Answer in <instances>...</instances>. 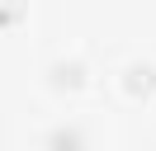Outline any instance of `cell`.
I'll return each mask as SVG.
<instances>
[{
	"mask_svg": "<svg viewBox=\"0 0 156 151\" xmlns=\"http://www.w3.org/2000/svg\"><path fill=\"white\" fill-rule=\"evenodd\" d=\"M24 14V0H0V24H14Z\"/></svg>",
	"mask_w": 156,
	"mask_h": 151,
	"instance_id": "4",
	"label": "cell"
},
{
	"mask_svg": "<svg viewBox=\"0 0 156 151\" xmlns=\"http://www.w3.org/2000/svg\"><path fill=\"white\" fill-rule=\"evenodd\" d=\"M43 146L48 151H85V132H80L76 123H57V128L43 137Z\"/></svg>",
	"mask_w": 156,
	"mask_h": 151,
	"instance_id": "1",
	"label": "cell"
},
{
	"mask_svg": "<svg viewBox=\"0 0 156 151\" xmlns=\"http://www.w3.org/2000/svg\"><path fill=\"white\" fill-rule=\"evenodd\" d=\"M85 61H80V57H66V61H57L52 66V80L57 85H66V90H76V85H85Z\"/></svg>",
	"mask_w": 156,
	"mask_h": 151,
	"instance_id": "3",
	"label": "cell"
},
{
	"mask_svg": "<svg viewBox=\"0 0 156 151\" xmlns=\"http://www.w3.org/2000/svg\"><path fill=\"white\" fill-rule=\"evenodd\" d=\"M123 90H128V94H147V90H156V66H151V61H133V66H123Z\"/></svg>",
	"mask_w": 156,
	"mask_h": 151,
	"instance_id": "2",
	"label": "cell"
}]
</instances>
